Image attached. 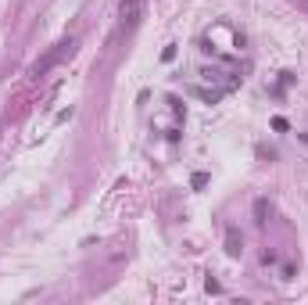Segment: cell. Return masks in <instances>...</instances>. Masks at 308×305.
<instances>
[{
	"mask_svg": "<svg viewBox=\"0 0 308 305\" xmlns=\"http://www.w3.org/2000/svg\"><path fill=\"white\" fill-rule=\"evenodd\" d=\"M144 18V0H118V25L122 33H133Z\"/></svg>",
	"mask_w": 308,
	"mask_h": 305,
	"instance_id": "obj_2",
	"label": "cell"
},
{
	"mask_svg": "<svg viewBox=\"0 0 308 305\" xmlns=\"http://www.w3.org/2000/svg\"><path fill=\"white\" fill-rule=\"evenodd\" d=\"M301 140H305V144H308V133H301Z\"/></svg>",
	"mask_w": 308,
	"mask_h": 305,
	"instance_id": "obj_8",
	"label": "cell"
},
{
	"mask_svg": "<svg viewBox=\"0 0 308 305\" xmlns=\"http://www.w3.org/2000/svg\"><path fill=\"white\" fill-rule=\"evenodd\" d=\"M272 129H276V133H287L290 126H287V119H272Z\"/></svg>",
	"mask_w": 308,
	"mask_h": 305,
	"instance_id": "obj_6",
	"label": "cell"
},
{
	"mask_svg": "<svg viewBox=\"0 0 308 305\" xmlns=\"http://www.w3.org/2000/svg\"><path fill=\"white\" fill-rule=\"evenodd\" d=\"M205 183H208V173H194V180H190V187H194V190H201Z\"/></svg>",
	"mask_w": 308,
	"mask_h": 305,
	"instance_id": "obj_5",
	"label": "cell"
},
{
	"mask_svg": "<svg viewBox=\"0 0 308 305\" xmlns=\"http://www.w3.org/2000/svg\"><path fill=\"white\" fill-rule=\"evenodd\" d=\"M240 251H244V241H240V234L233 230V226H229V230H226V255H233V258H237Z\"/></svg>",
	"mask_w": 308,
	"mask_h": 305,
	"instance_id": "obj_3",
	"label": "cell"
},
{
	"mask_svg": "<svg viewBox=\"0 0 308 305\" xmlns=\"http://www.w3.org/2000/svg\"><path fill=\"white\" fill-rule=\"evenodd\" d=\"M205 287H208V291H211V295H219V291H222V287H219V280H211V277L205 280Z\"/></svg>",
	"mask_w": 308,
	"mask_h": 305,
	"instance_id": "obj_7",
	"label": "cell"
},
{
	"mask_svg": "<svg viewBox=\"0 0 308 305\" xmlns=\"http://www.w3.org/2000/svg\"><path fill=\"white\" fill-rule=\"evenodd\" d=\"M72 54H75V40H61V43H54V47H51V51L33 65V75H36V79H40V75H47L51 68H57L61 61L72 58Z\"/></svg>",
	"mask_w": 308,
	"mask_h": 305,
	"instance_id": "obj_1",
	"label": "cell"
},
{
	"mask_svg": "<svg viewBox=\"0 0 308 305\" xmlns=\"http://www.w3.org/2000/svg\"><path fill=\"white\" fill-rule=\"evenodd\" d=\"M255 216H258V219H255L258 226H265V216H269V201H265V197H261V201H255Z\"/></svg>",
	"mask_w": 308,
	"mask_h": 305,
	"instance_id": "obj_4",
	"label": "cell"
}]
</instances>
